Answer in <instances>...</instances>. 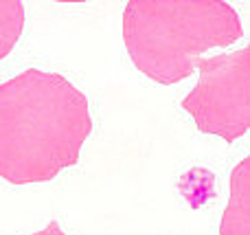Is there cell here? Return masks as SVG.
<instances>
[{
	"label": "cell",
	"instance_id": "cell-2",
	"mask_svg": "<svg viewBox=\"0 0 250 235\" xmlns=\"http://www.w3.org/2000/svg\"><path fill=\"white\" fill-rule=\"evenodd\" d=\"M242 35V20L224 0H129L123 11L129 60L165 86L189 77L200 53L230 46Z\"/></svg>",
	"mask_w": 250,
	"mask_h": 235
},
{
	"label": "cell",
	"instance_id": "cell-1",
	"mask_svg": "<svg viewBox=\"0 0 250 235\" xmlns=\"http://www.w3.org/2000/svg\"><path fill=\"white\" fill-rule=\"evenodd\" d=\"M92 132L88 99L57 73L29 68L0 84V178L48 183L79 163Z\"/></svg>",
	"mask_w": 250,
	"mask_h": 235
},
{
	"label": "cell",
	"instance_id": "cell-5",
	"mask_svg": "<svg viewBox=\"0 0 250 235\" xmlns=\"http://www.w3.org/2000/svg\"><path fill=\"white\" fill-rule=\"evenodd\" d=\"M24 26V4L20 0H0V60L11 53Z\"/></svg>",
	"mask_w": 250,
	"mask_h": 235
},
{
	"label": "cell",
	"instance_id": "cell-4",
	"mask_svg": "<svg viewBox=\"0 0 250 235\" xmlns=\"http://www.w3.org/2000/svg\"><path fill=\"white\" fill-rule=\"evenodd\" d=\"M220 235H250V154L230 171V198Z\"/></svg>",
	"mask_w": 250,
	"mask_h": 235
},
{
	"label": "cell",
	"instance_id": "cell-6",
	"mask_svg": "<svg viewBox=\"0 0 250 235\" xmlns=\"http://www.w3.org/2000/svg\"><path fill=\"white\" fill-rule=\"evenodd\" d=\"M33 235H66V233L62 231V227H60V222H57V220H51V222H48L42 231H38Z\"/></svg>",
	"mask_w": 250,
	"mask_h": 235
},
{
	"label": "cell",
	"instance_id": "cell-3",
	"mask_svg": "<svg viewBox=\"0 0 250 235\" xmlns=\"http://www.w3.org/2000/svg\"><path fill=\"white\" fill-rule=\"evenodd\" d=\"M200 82L182 99L195 128L233 143L250 130V44L235 53L198 57Z\"/></svg>",
	"mask_w": 250,
	"mask_h": 235
}]
</instances>
